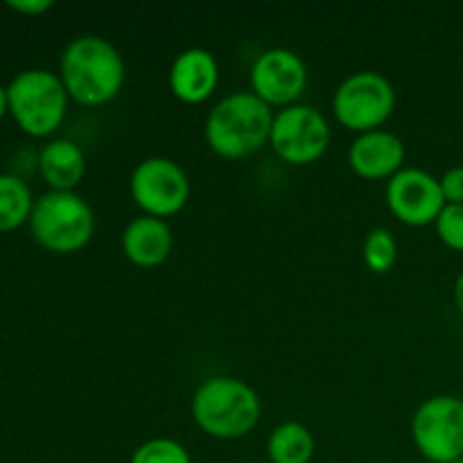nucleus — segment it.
<instances>
[{
  "label": "nucleus",
  "instance_id": "f257e3e1",
  "mask_svg": "<svg viewBox=\"0 0 463 463\" xmlns=\"http://www.w3.org/2000/svg\"><path fill=\"white\" fill-rule=\"evenodd\" d=\"M57 75L72 102L95 109L120 95L127 68L111 41L98 34H81L63 48Z\"/></svg>",
  "mask_w": 463,
  "mask_h": 463
},
{
  "label": "nucleus",
  "instance_id": "f03ea898",
  "mask_svg": "<svg viewBox=\"0 0 463 463\" xmlns=\"http://www.w3.org/2000/svg\"><path fill=\"white\" fill-rule=\"evenodd\" d=\"M274 116L269 104L262 102L251 90H235L224 95L208 111L203 136L217 156H251L269 143Z\"/></svg>",
  "mask_w": 463,
  "mask_h": 463
},
{
  "label": "nucleus",
  "instance_id": "7ed1b4c3",
  "mask_svg": "<svg viewBox=\"0 0 463 463\" xmlns=\"http://www.w3.org/2000/svg\"><path fill=\"white\" fill-rule=\"evenodd\" d=\"M190 410L203 434L220 441H235L256 430L262 416V402L256 389L244 380L213 375L197 387Z\"/></svg>",
  "mask_w": 463,
  "mask_h": 463
},
{
  "label": "nucleus",
  "instance_id": "20e7f679",
  "mask_svg": "<svg viewBox=\"0 0 463 463\" xmlns=\"http://www.w3.org/2000/svg\"><path fill=\"white\" fill-rule=\"evenodd\" d=\"M9 116L32 138H48L61 127L68 113V98L57 72L45 68L21 71L7 84Z\"/></svg>",
  "mask_w": 463,
  "mask_h": 463
},
{
  "label": "nucleus",
  "instance_id": "39448f33",
  "mask_svg": "<svg viewBox=\"0 0 463 463\" xmlns=\"http://www.w3.org/2000/svg\"><path fill=\"white\" fill-rule=\"evenodd\" d=\"M30 231L48 251L75 253L93 240L95 213L81 194L48 190L34 202Z\"/></svg>",
  "mask_w": 463,
  "mask_h": 463
},
{
  "label": "nucleus",
  "instance_id": "423d86ee",
  "mask_svg": "<svg viewBox=\"0 0 463 463\" xmlns=\"http://www.w3.org/2000/svg\"><path fill=\"white\" fill-rule=\"evenodd\" d=\"M396 111V89L375 71H360L342 80L333 95L337 122L355 134L380 129Z\"/></svg>",
  "mask_w": 463,
  "mask_h": 463
},
{
  "label": "nucleus",
  "instance_id": "0eeeda50",
  "mask_svg": "<svg viewBox=\"0 0 463 463\" xmlns=\"http://www.w3.org/2000/svg\"><path fill=\"white\" fill-rule=\"evenodd\" d=\"M411 441L423 461L450 463L463 457V401L439 393L419 405L411 416Z\"/></svg>",
  "mask_w": 463,
  "mask_h": 463
},
{
  "label": "nucleus",
  "instance_id": "6e6552de",
  "mask_svg": "<svg viewBox=\"0 0 463 463\" xmlns=\"http://www.w3.org/2000/svg\"><path fill=\"white\" fill-rule=\"evenodd\" d=\"M333 131L324 113L310 104H292L274 116L269 145L289 165H310L328 149Z\"/></svg>",
  "mask_w": 463,
  "mask_h": 463
},
{
  "label": "nucleus",
  "instance_id": "1a4fd4ad",
  "mask_svg": "<svg viewBox=\"0 0 463 463\" xmlns=\"http://www.w3.org/2000/svg\"><path fill=\"white\" fill-rule=\"evenodd\" d=\"M129 193L143 215L165 220L185 208L190 199V179L172 158L149 156L131 172Z\"/></svg>",
  "mask_w": 463,
  "mask_h": 463
},
{
  "label": "nucleus",
  "instance_id": "9d476101",
  "mask_svg": "<svg viewBox=\"0 0 463 463\" xmlns=\"http://www.w3.org/2000/svg\"><path fill=\"white\" fill-rule=\"evenodd\" d=\"M249 84L251 93L271 109L292 107L307 86V66L294 50L269 48L251 63Z\"/></svg>",
  "mask_w": 463,
  "mask_h": 463
},
{
  "label": "nucleus",
  "instance_id": "9b49d317",
  "mask_svg": "<svg viewBox=\"0 0 463 463\" xmlns=\"http://www.w3.org/2000/svg\"><path fill=\"white\" fill-rule=\"evenodd\" d=\"M389 211L407 226H430L446 208L441 184L420 167H402L387 181L384 188Z\"/></svg>",
  "mask_w": 463,
  "mask_h": 463
},
{
  "label": "nucleus",
  "instance_id": "f8f14e48",
  "mask_svg": "<svg viewBox=\"0 0 463 463\" xmlns=\"http://www.w3.org/2000/svg\"><path fill=\"white\" fill-rule=\"evenodd\" d=\"M402 163H405V143L387 129L357 134L348 147V165L366 181H389L402 170Z\"/></svg>",
  "mask_w": 463,
  "mask_h": 463
},
{
  "label": "nucleus",
  "instance_id": "ddd939ff",
  "mask_svg": "<svg viewBox=\"0 0 463 463\" xmlns=\"http://www.w3.org/2000/svg\"><path fill=\"white\" fill-rule=\"evenodd\" d=\"M170 90L185 104H202L220 84V63L206 48H188L175 57L170 66Z\"/></svg>",
  "mask_w": 463,
  "mask_h": 463
},
{
  "label": "nucleus",
  "instance_id": "4468645a",
  "mask_svg": "<svg viewBox=\"0 0 463 463\" xmlns=\"http://www.w3.org/2000/svg\"><path fill=\"white\" fill-rule=\"evenodd\" d=\"M122 253L127 260L136 267H158L170 258L172 247H175V235H172L170 224L158 217L140 215L134 217L122 231Z\"/></svg>",
  "mask_w": 463,
  "mask_h": 463
},
{
  "label": "nucleus",
  "instance_id": "2eb2a0df",
  "mask_svg": "<svg viewBox=\"0 0 463 463\" xmlns=\"http://www.w3.org/2000/svg\"><path fill=\"white\" fill-rule=\"evenodd\" d=\"M39 175L50 190L75 193L86 175L84 149L75 140L52 138L39 154Z\"/></svg>",
  "mask_w": 463,
  "mask_h": 463
},
{
  "label": "nucleus",
  "instance_id": "dca6fc26",
  "mask_svg": "<svg viewBox=\"0 0 463 463\" xmlns=\"http://www.w3.org/2000/svg\"><path fill=\"white\" fill-rule=\"evenodd\" d=\"M315 448L310 428L298 420H285L276 425L267 439V455L271 463H310Z\"/></svg>",
  "mask_w": 463,
  "mask_h": 463
},
{
  "label": "nucleus",
  "instance_id": "f3484780",
  "mask_svg": "<svg viewBox=\"0 0 463 463\" xmlns=\"http://www.w3.org/2000/svg\"><path fill=\"white\" fill-rule=\"evenodd\" d=\"M34 202L30 185L21 176L0 175V233L30 224Z\"/></svg>",
  "mask_w": 463,
  "mask_h": 463
},
{
  "label": "nucleus",
  "instance_id": "a211bd4d",
  "mask_svg": "<svg viewBox=\"0 0 463 463\" xmlns=\"http://www.w3.org/2000/svg\"><path fill=\"white\" fill-rule=\"evenodd\" d=\"M366 267L375 274H387L398 260V242L396 235L384 226H375L366 233L364 247H362Z\"/></svg>",
  "mask_w": 463,
  "mask_h": 463
},
{
  "label": "nucleus",
  "instance_id": "6ab92c4d",
  "mask_svg": "<svg viewBox=\"0 0 463 463\" xmlns=\"http://www.w3.org/2000/svg\"><path fill=\"white\" fill-rule=\"evenodd\" d=\"M129 463H193V459H190V452L184 443L158 437L140 443L131 455Z\"/></svg>",
  "mask_w": 463,
  "mask_h": 463
},
{
  "label": "nucleus",
  "instance_id": "aec40b11",
  "mask_svg": "<svg viewBox=\"0 0 463 463\" xmlns=\"http://www.w3.org/2000/svg\"><path fill=\"white\" fill-rule=\"evenodd\" d=\"M434 229H437L439 240H441L448 249L463 253V206L446 203V208L441 211L439 220L434 222Z\"/></svg>",
  "mask_w": 463,
  "mask_h": 463
},
{
  "label": "nucleus",
  "instance_id": "412c9836",
  "mask_svg": "<svg viewBox=\"0 0 463 463\" xmlns=\"http://www.w3.org/2000/svg\"><path fill=\"white\" fill-rule=\"evenodd\" d=\"M446 203L463 206V165H455L439 179Z\"/></svg>",
  "mask_w": 463,
  "mask_h": 463
},
{
  "label": "nucleus",
  "instance_id": "4be33fe9",
  "mask_svg": "<svg viewBox=\"0 0 463 463\" xmlns=\"http://www.w3.org/2000/svg\"><path fill=\"white\" fill-rule=\"evenodd\" d=\"M7 7L18 14H25V16H41L48 9H52L54 5L52 0H12V3H7Z\"/></svg>",
  "mask_w": 463,
  "mask_h": 463
},
{
  "label": "nucleus",
  "instance_id": "5701e85b",
  "mask_svg": "<svg viewBox=\"0 0 463 463\" xmlns=\"http://www.w3.org/2000/svg\"><path fill=\"white\" fill-rule=\"evenodd\" d=\"M455 306H457V310L461 312L463 315V271L459 276H457V280H455Z\"/></svg>",
  "mask_w": 463,
  "mask_h": 463
},
{
  "label": "nucleus",
  "instance_id": "b1692460",
  "mask_svg": "<svg viewBox=\"0 0 463 463\" xmlns=\"http://www.w3.org/2000/svg\"><path fill=\"white\" fill-rule=\"evenodd\" d=\"M9 113V99H7V86L0 84V120Z\"/></svg>",
  "mask_w": 463,
  "mask_h": 463
},
{
  "label": "nucleus",
  "instance_id": "393cba45",
  "mask_svg": "<svg viewBox=\"0 0 463 463\" xmlns=\"http://www.w3.org/2000/svg\"><path fill=\"white\" fill-rule=\"evenodd\" d=\"M450 463H463V457H461V459H455V461H450Z\"/></svg>",
  "mask_w": 463,
  "mask_h": 463
},
{
  "label": "nucleus",
  "instance_id": "a878e982",
  "mask_svg": "<svg viewBox=\"0 0 463 463\" xmlns=\"http://www.w3.org/2000/svg\"><path fill=\"white\" fill-rule=\"evenodd\" d=\"M419 463H430V461H419Z\"/></svg>",
  "mask_w": 463,
  "mask_h": 463
}]
</instances>
